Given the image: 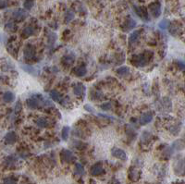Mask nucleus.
<instances>
[{
  "mask_svg": "<svg viewBox=\"0 0 185 184\" xmlns=\"http://www.w3.org/2000/svg\"><path fill=\"white\" fill-rule=\"evenodd\" d=\"M18 162V158L14 156H9L6 158L5 160V163L7 167H13L17 164Z\"/></svg>",
  "mask_w": 185,
  "mask_h": 184,
  "instance_id": "nucleus-23",
  "label": "nucleus"
},
{
  "mask_svg": "<svg viewBox=\"0 0 185 184\" xmlns=\"http://www.w3.org/2000/svg\"><path fill=\"white\" fill-rule=\"evenodd\" d=\"M60 157H61L62 161L66 162V163H71V162L76 160V157L73 155V153L71 152V151L68 150V149H63L61 151Z\"/></svg>",
  "mask_w": 185,
  "mask_h": 184,
  "instance_id": "nucleus-3",
  "label": "nucleus"
},
{
  "mask_svg": "<svg viewBox=\"0 0 185 184\" xmlns=\"http://www.w3.org/2000/svg\"><path fill=\"white\" fill-rule=\"evenodd\" d=\"M169 23H170V21L169 19H162L158 24V27L162 30H166L169 28Z\"/></svg>",
  "mask_w": 185,
  "mask_h": 184,
  "instance_id": "nucleus-29",
  "label": "nucleus"
},
{
  "mask_svg": "<svg viewBox=\"0 0 185 184\" xmlns=\"http://www.w3.org/2000/svg\"><path fill=\"white\" fill-rule=\"evenodd\" d=\"M35 34V29L32 25H27L21 31V36L23 38H28L30 36L34 35Z\"/></svg>",
  "mask_w": 185,
  "mask_h": 184,
  "instance_id": "nucleus-12",
  "label": "nucleus"
},
{
  "mask_svg": "<svg viewBox=\"0 0 185 184\" xmlns=\"http://www.w3.org/2000/svg\"><path fill=\"white\" fill-rule=\"evenodd\" d=\"M50 96H51V98L54 101H56V102H58L59 104L61 103V101L63 99V97L61 96V94L58 91H56V90H53V91L50 92Z\"/></svg>",
  "mask_w": 185,
  "mask_h": 184,
  "instance_id": "nucleus-22",
  "label": "nucleus"
},
{
  "mask_svg": "<svg viewBox=\"0 0 185 184\" xmlns=\"http://www.w3.org/2000/svg\"><path fill=\"white\" fill-rule=\"evenodd\" d=\"M87 73V69L85 66H79V67H76L74 69V74L76 75L77 77H82Z\"/></svg>",
  "mask_w": 185,
  "mask_h": 184,
  "instance_id": "nucleus-20",
  "label": "nucleus"
},
{
  "mask_svg": "<svg viewBox=\"0 0 185 184\" xmlns=\"http://www.w3.org/2000/svg\"><path fill=\"white\" fill-rule=\"evenodd\" d=\"M17 183V180L11 177L9 178H6L4 180H3V184H16Z\"/></svg>",
  "mask_w": 185,
  "mask_h": 184,
  "instance_id": "nucleus-33",
  "label": "nucleus"
},
{
  "mask_svg": "<svg viewBox=\"0 0 185 184\" xmlns=\"http://www.w3.org/2000/svg\"><path fill=\"white\" fill-rule=\"evenodd\" d=\"M135 26H136V21H135L133 18L129 17V18L124 21V23H123L122 26H121V29H122L123 31L127 32V31H132Z\"/></svg>",
  "mask_w": 185,
  "mask_h": 184,
  "instance_id": "nucleus-7",
  "label": "nucleus"
},
{
  "mask_svg": "<svg viewBox=\"0 0 185 184\" xmlns=\"http://www.w3.org/2000/svg\"><path fill=\"white\" fill-rule=\"evenodd\" d=\"M7 7V0H0V9L6 8Z\"/></svg>",
  "mask_w": 185,
  "mask_h": 184,
  "instance_id": "nucleus-35",
  "label": "nucleus"
},
{
  "mask_svg": "<svg viewBox=\"0 0 185 184\" xmlns=\"http://www.w3.org/2000/svg\"><path fill=\"white\" fill-rule=\"evenodd\" d=\"M14 99H15V96L11 92H6L3 95V100L6 103H11L14 101Z\"/></svg>",
  "mask_w": 185,
  "mask_h": 184,
  "instance_id": "nucleus-26",
  "label": "nucleus"
},
{
  "mask_svg": "<svg viewBox=\"0 0 185 184\" xmlns=\"http://www.w3.org/2000/svg\"><path fill=\"white\" fill-rule=\"evenodd\" d=\"M152 58H153V54L151 52H145L140 55L134 56L132 58V63L136 67H145Z\"/></svg>",
  "mask_w": 185,
  "mask_h": 184,
  "instance_id": "nucleus-2",
  "label": "nucleus"
},
{
  "mask_svg": "<svg viewBox=\"0 0 185 184\" xmlns=\"http://www.w3.org/2000/svg\"><path fill=\"white\" fill-rule=\"evenodd\" d=\"M34 5V0H24V3H23V7L25 9L30 10L31 8H32Z\"/></svg>",
  "mask_w": 185,
  "mask_h": 184,
  "instance_id": "nucleus-30",
  "label": "nucleus"
},
{
  "mask_svg": "<svg viewBox=\"0 0 185 184\" xmlns=\"http://www.w3.org/2000/svg\"><path fill=\"white\" fill-rule=\"evenodd\" d=\"M174 171L177 175H183L184 173V160L183 158L176 159L174 163Z\"/></svg>",
  "mask_w": 185,
  "mask_h": 184,
  "instance_id": "nucleus-8",
  "label": "nucleus"
},
{
  "mask_svg": "<svg viewBox=\"0 0 185 184\" xmlns=\"http://www.w3.org/2000/svg\"><path fill=\"white\" fill-rule=\"evenodd\" d=\"M140 34H141V31L137 30V31H134L133 34L130 35V37H129V45L130 46L135 45L138 42V40L140 38Z\"/></svg>",
  "mask_w": 185,
  "mask_h": 184,
  "instance_id": "nucleus-17",
  "label": "nucleus"
},
{
  "mask_svg": "<svg viewBox=\"0 0 185 184\" xmlns=\"http://www.w3.org/2000/svg\"><path fill=\"white\" fill-rule=\"evenodd\" d=\"M5 29H6V31H15L17 30V26L15 25L14 22H8V23L6 24Z\"/></svg>",
  "mask_w": 185,
  "mask_h": 184,
  "instance_id": "nucleus-31",
  "label": "nucleus"
},
{
  "mask_svg": "<svg viewBox=\"0 0 185 184\" xmlns=\"http://www.w3.org/2000/svg\"><path fill=\"white\" fill-rule=\"evenodd\" d=\"M12 17L15 20H18V21H21L25 19L27 17H28V12L26 11L25 9L23 8H17L15 9L13 13H12Z\"/></svg>",
  "mask_w": 185,
  "mask_h": 184,
  "instance_id": "nucleus-5",
  "label": "nucleus"
},
{
  "mask_svg": "<svg viewBox=\"0 0 185 184\" xmlns=\"http://www.w3.org/2000/svg\"><path fill=\"white\" fill-rule=\"evenodd\" d=\"M21 69H23L25 71H27L28 73L31 74V75H34V76H37L38 75V70L34 68V67H31V66H28V65H24V66H21Z\"/></svg>",
  "mask_w": 185,
  "mask_h": 184,
  "instance_id": "nucleus-25",
  "label": "nucleus"
},
{
  "mask_svg": "<svg viewBox=\"0 0 185 184\" xmlns=\"http://www.w3.org/2000/svg\"><path fill=\"white\" fill-rule=\"evenodd\" d=\"M117 74L119 77H126L130 74V69L128 67H121L117 70Z\"/></svg>",
  "mask_w": 185,
  "mask_h": 184,
  "instance_id": "nucleus-24",
  "label": "nucleus"
},
{
  "mask_svg": "<svg viewBox=\"0 0 185 184\" xmlns=\"http://www.w3.org/2000/svg\"><path fill=\"white\" fill-rule=\"evenodd\" d=\"M26 105L30 109H36V108L42 107L43 105H50V103L43 98L42 95L36 94V95H32L31 97L28 98L26 101Z\"/></svg>",
  "mask_w": 185,
  "mask_h": 184,
  "instance_id": "nucleus-1",
  "label": "nucleus"
},
{
  "mask_svg": "<svg viewBox=\"0 0 185 184\" xmlns=\"http://www.w3.org/2000/svg\"><path fill=\"white\" fill-rule=\"evenodd\" d=\"M35 122L36 125L40 128H49L51 126L50 121L46 117H38Z\"/></svg>",
  "mask_w": 185,
  "mask_h": 184,
  "instance_id": "nucleus-19",
  "label": "nucleus"
},
{
  "mask_svg": "<svg viewBox=\"0 0 185 184\" xmlns=\"http://www.w3.org/2000/svg\"><path fill=\"white\" fill-rule=\"evenodd\" d=\"M141 177V171L139 169H137L134 167L130 168L129 169V179L132 181H137L139 180Z\"/></svg>",
  "mask_w": 185,
  "mask_h": 184,
  "instance_id": "nucleus-9",
  "label": "nucleus"
},
{
  "mask_svg": "<svg viewBox=\"0 0 185 184\" xmlns=\"http://www.w3.org/2000/svg\"><path fill=\"white\" fill-rule=\"evenodd\" d=\"M74 18V12L71 11V10H68L66 15H65V20H66V22H70V20H72Z\"/></svg>",
  "mask_w": 185,
  "mask_h": 184,
  "instance_id": "nucleus-32",
  "label": "nucleus"
},
{
  "mask_svg": "<svg viewBox=\"0 0 185 184\" xmlns=\"http://www.w3.org/2000/svg\"><path fill=\"white\" fill-rule=\"evenodd\" d=\"M70 135V128L68 126H65L62 129V132H61V137L63 141H67Z\"/></svg>",
  "mask_w": 185,
  "mask_h": 184,
  "instance_id": "nucleus-27",
  "label": "nucleus"
},
{
  "mask_svg": "<svg viewBox=\"0 0 185 184\" xmlns=\"http://www.w3.org/2000/svg\"><path fill=\"white\" fill-rule=\"evenodd\" d=\"M24 57L28 60H31L35 57V50H34V47L31 45L26 46L24 49Z\"/></svg>",
  "mask_w": 185,
  "mask_h": 184,
  "instance_id": "nucleus-11",
  "label": "nucleus"
},
{
  "mask_svg": "<svg viewBox=\"0 0 185 184\" xmlns=\"http://www.w3.org/2000/svg\"><path fill=\"white\" fill-rule=\"evenodd\" d=\"M149 11L154 18H158L161 15V5L158 1H156L149 5Z\"/></svg>",
  "mask_w": 185,
  "mask_h": 184,
  "instance_id": "nucleus-4",
  "label": "nucleus"
},
{
  "mask_svg": "<svg viewBox=\"0 0 185 184\" xmlns=\"http://www.w3.org/2000/svg\"><path fill=\"white\" fill-rule=\"evenodd\" d=\"M178 67L181 69V71L184 70V62H183L182 60H179V61H178Z\"/></svg>",
  "mask_w": 185,
  "mask_h": 184,
  "instance_id": "nucleus-36",
  "label": "nucleus"
},
{
  "mask_svg": "<svg viewBox=\"0 0 185 184\" xmlns=\"http://www.w3.org/2000/svg\"><path fill=\"white\" fill-rule=\"evenodd\" d=\"M104 173H105V169L100 163H97L91 168V174L94 177L100 176V175L104 174Z\"/></svg>",
  "mask_w": 185,
  "mask_h": 184,
  "instance_id": "nucleus-10",
  "label": "nucleus"
},
{
  "mask_svg": "<svg viewBox=\"0 0 185 184\" xmlns=\"http://www.w3.org/2000/svg\"><path fill=\"white\" fill-rule=\"evenodd\" d=\"M18 136L14 132H9L5 136V143L7 144H13L17 142Z\"/></svg>",
  "mask_w": 185,
  "mask_h": 184,
  "instance_id": "nucleus-14",
  "label": "nucleus"
},
{
  "mask_svg": "<svg viewBox=\"0 0 185 184\" xmlns=\"http://www.w3.org/2000/svg\"><path fill=\"white\" fill-rule=\"evenodd\" d=\"M85 86L82 83H76L73 87V93L77 96H82L85 93Z\"/></svg>",
  "mask_w": 185,
  "mask_h": 184,
  "instance_id": "nucleus-16",
  "label": "nucleus"
},
{
  "mask_svg": "<svg viewBox=\"0 0 185 184\" xmlns=\"http://www.w3.org/2000/svg\"><path fill=\"white\" fill-rule=\"evenodd\" d=\"M84 108H85V110H87V111H90V112H94V109H93V107L91 106V105H84Z\"/></svg>",
  "mask_w": 185,
  "mask_h": 184,
  "instance_id": "nucleus-37",
  "label": "nucleus"
},
{
  "mask_svg": "<svg viewBox=\"0 0 185 184\" xmlns=\"http://www.w3.org/2000/svg\"><path fill=\"white\" fill-rule=\"evenodd\" d=\"M153 113L152 112H145L144 113L142 116H141V120H140V122L142 125H146L148 124L150 121H152V120H153Z\"/></svg>",
  "mask_w": 185,
  "mask_h": 184,
  "instance_id": "nucleus-15",
  "label": "nucleus"
},
{
  "mask_svg": "<svg viewBox=\"0 0 185 184\" xmlns=\"http://www.w3.org/2000/svg\"><path fill=\"white\" fill-rule=\"evenodd\" d=\"M75 60V56L73 54H68V55H65L62 58V63L64 66H68L70 67V65L74 62Z\"/></svg>",
  "mask_w": 185,
  "mask_h": 184,
  "instance_id": "nucleus-18",
  "label": "nucleus"
},
{
  "mask_svg": "<svg viewBox=\"0 0 185 184\" xmlns=\"http://www.w3.org/2000/svg\"><path fill=\"white\" fill-rule=\"evenodd\" d=\"M75 172H76V174H78L80 176L84 174V168L82 167V164L76 163V165H75Z\"/></svg>",
  "mask_w": 185,
  "mask_h": 184,
  "instance_id": "nucleus-28",
  "label": "nucleus"
},
{
  "mask_svg": "<svg viewBox=\"0 0 185 184\" xmlns=\"http://www.w3.org/2000/svg\"><path fill=\"white\" fill-rule=\"evenodd\" d=\"M135 11L137 13V15L142 18L144 20L147 21L149 19L148 18V12H147V9L144 7H135Z\"/></svg>",
  "mask_w": 185,
  "mask_h": 184,
  "instance_id": "nucleus-13",
  "label": "nucleus"
},
{
  "mask_svg": "<svg viewBox=\"0 0 185 184\" xmlns=\"http://www.w3.org/2000/svg\"><path fill=\"white\" fill-rule=\"evenodd\" d=\"M111 154L114 157L119 159V160H122V161H126L128 159L127 154L125 153V151L121 149V148H118V147H114L111 150Z\"/></svg>",
  "mask_w": 185,
  "mask_h": 184,
  "instance_id": "nucleus-6",
  "label": "nucleus"
},
{
  "mask_svg": "<svg viewBox=\"0 0 185 184\" xmlns=\"http://www.w3.org/2000/svg\"><path fill=\"white\" fill-rule=\"evenodd\" d=\"M101 107H102L103 110H109L111 108V104L110 103H105L101 105Z\"/></svg>",
  "mask_w": 185,
  "mask_h": 184,
  "instance_id": "nucleus-34",
  "label": "nucleus"
},
{
  "mask_svg": "<svg viewBox=\"0 0 185 184\" xmlns=\"http://www.w3.org/2000/svg\"><path fill=\"white\" fill-rule=\"evenodd\" d=\"M7 51L13 55L15 58L17 56V53H18V47H16L15 45V41L14 42H8V45H7Z\"/></svg>",
  "mask_w": 185,
  "mask_h": 184,
  "instance_id": "nucleus-21",
  "label": "nucleus"
}]
</instances>
